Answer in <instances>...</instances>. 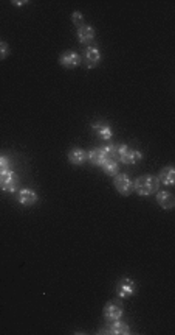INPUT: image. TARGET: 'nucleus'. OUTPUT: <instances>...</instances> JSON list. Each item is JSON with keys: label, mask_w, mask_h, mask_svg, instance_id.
I'll return each mask as SVG.
<instances>
[{"label": "nucleus", "mask_w": 175, "mask_h": 335, "mask_svg": "<svg viewBox=\"0 0 175 335\" xmlns=\"http://www.w3.org/2000/svg\"><path fill=\"white\" fill-rule=\"evenodd\" d=\"M158 187H160V181L154 175H143L133 182V190H136V193L141 196L158 192Z\"/></svg>", "instance_id": "1"}, {"label": "nucleus", "mask_w": 175, "mask_h": 335, "mask_svg": "<svg viewBox=\"0 0 175 335\" xmlns=\"http://www.w3.org/2000/svg\"><path fill=\"white\" fill-rule=\"evenodd\" d=\"M141 159H143V153L139 152V150H132L124 144L118 145V163L133 166L139 163Z\"/></svg>", "instance_id": "2"}, {"label": "nucleus", "mask_w": 175, "mask_h": 335, "mask_svg": "<svg viewBox=\"0 0 175 335\" xmlns=\"http://www.w3.org/2000/svg\"><path fill=\"white\" fill-rule=\"evenodd\" d=\"M19 175L13 170L0 173V189L5 192H16L19 187Z\"/></svg>", "instance_id": "3"}, {"label": "nucleus", "mask_w": 175, "mask_h": 335, "mask_svg": "<svg viewBox=\"0 0 175 335\" xmlns=\"http://www.w3.org/2000/svg\"><path fill=\"white\" fill-rule=\"evenodd\" d=\"M99 334H107V335H127L131 334V328L129 325H126L121 320H112L109 321L106 326H104Z\"/></svg>", "instance_id": "4"}, {"label": "nucleus", "mask_w": 175, "mask_h": 335, "mask_svg": "<svg viewBox=\"0 0 175 335\" xmlns=\"http://www.w3.org/2000/svg\"><path fill=\"white\" fill-rule=\"evenodd\" d=\"M101 58L102 56H101L99 49L95 47V45H88V47L84 49V53H83V56H81V60L84 61L87 69H93L101 63Z\"/></svg>", "instance_id": "5"}, {"label": "nucleus", "mask_w": 175, "mask_h": 335, "mask_svg": "<svg viewBox=\"0 0 175 335\" xmlns=\"http://www.w3.org/2000/svg\"><path fill=\"white\" fill-rule=\"evenodd\" d=\"M115 187L118 190L121 195H131L133 192V181L131 179L129 175H126V173H118V175L115 176Z\"/></svg>", "instance_id": "6"}, {"label": "nucleus", "mask_w": 175, "mask_h": 335, "mask_svg": "<svg viewBox=\"0 0 175 335\" xmlns=\"http://www.w3.org/2000/svg\"><path fill=\"white\" fill-rule=\"evenodd\" d=\"M102 315H104V318H106L107 321L120 320L124 315V309H123L121 301H109L102 309Z\"/></svg>", "instance_id": "7"}, {"label": "nucleus", "mask_w": 175, "mask_h": 335, "mask_svg": "<svg viewBox=\"0 0 175 335\" xmlns=\"http://www.w3.org/2000/svg\"><path fill=\"white\" fill-rule=\"evenodd\" d=\"M83 60H81V55L78 52H73V50H67L64 52L61 56H59V64L65 69H75L78 67Z\"/></svg>", "instance_id": "8"}, {"label": "nucleus", "mask_w": 175, "mask_h": 335, "mask_svg": "<svg viewBox=\"0 0 175 335\" xmlns=\"http://www.w3.org/2000/svg\"><path fill=\"white\" fill-rule=\"evenodd\" d=\"M135 288L136 285L131 278H123L116 285V293L120 298H131L135 293Z\"/></svg>", "instance_id": "9"}, {"label": "nucleus", "mask_w": 175, "mask_h": 335, "mask_svg": "<svg viewBox=\"0 0 175 335\" xmlns=\"http://www.w3.org/2000/svg\"><path fill=\"white\" fill-rule=\"evenodd\" d=\"M87 159H88V153L83 148L75 147L68 152V163L73 166H84L87 163Z\"/></svg>", "instance_id": "10"}, {"label": "nucleus", "mask_w": 175, "mask_h": 335, "mask_svg": "<svg viewBox=\"0 0 175 335\" xmlns=\"http://www.w3.org/2000/svg\"><path fill=\"white\" fill-rule=\"evenodd\" d=\"M17 201L22 206H33L38 203V193L34 192L33 189H22L17 193Z\"/></svg>", "instance_id": "11"}, {"label": "nucleus", "mask_w": 175, "mask_h": 335, "mask_svg": "<svg viewBox=\"0 0 175 335\" xmlns=\"http://www.w3.org/2000/svg\"><path fill=\"white\" fill-rule=\"evenodd\" d=\"M76 33H78V39L81 44H91L93 39H95V34H96L95 28L91 25H86V24L83 27H79Z\"/></svg>", "instance_id": "12"}, {"label": "nucleus", "mask_w": 175, "mask_h": 335, "mask_svg": "<svg viewBox=\"0 0 175 335\" xmlns=\"http://www.w3.org/2000/svg\"><path fill=\"white\" fill-rule=\"evenodd\" d=\"M157 193V201H158V204L163 207L165 211H171V209H174V206H175V200H174V196H172V193L171 192H166V190H161V192H155Z\"/></svg>", "instance_id": "13"}, {"label": "nucleus", "mask_w": 175, "mask_h": 335, "mask_svg": "<svg viewBox=\"0 0 175 335\" xmlns=\"http://www.w3.org/2000/svg\"><path fill=\"white\" fill-rule=\"evenodd\" d=\"M157 178H158L160 182L165 184V186H174L175 184V168L172 166L161 168Z\"/></svg>", "instance_id": "14"}, {"label": "nucleus", "mask_w": 175, "mask_h": 335, "mask_svg": "<svg viewBox=\"0 0 175 335\" xmlns=\"http://www.w3.org/2000/svg\"><path fill=\"white\" fill-rule=\"evenodd\" d=\"M91 128L95 130V133H96V136L99 137V139H102V141H110L112 139L113 131L110 128V125L98 122V123H93Z\"/></svg>", "instance_id": "15"}, {"label": "nucleus", "mask_w": 175, "mask_h": 335, "mask_svg": "<svg viewBox=\"0 0 175 335\" xmlns=\"http://www.w3.org/2000/svg\"><path fill=\"white\" fill-rule=\"evenodd\" d=\"M109 156L106 155V152H104V148H93V150H90V153H88V161L93 166H98V167H101L102 163Z\"/></svg>", "instance_id": "16"}, {"label": "nucleus", "mask_w": 175, "mask_h": 335, "mask_svg": "<svg viewBox=\"0 0 175 335\" xmlns=\"http://www.w3.org/2000/svg\"><path fill=\"white\" fill-rule=\"evenodd\" d=\"M101 167H102L104 173H106V175H109V176H116L120 173V164H118V161L112 159V158H107L106 161H104Z\"/></svg>", "instance_id": "17"}, {"label": "nucleus", "mask_w": 175, "mask_h": 335, "mask_svg": "<svg viewBox=\"0 0 175 335\" xmlns=\"http://www.w3.org/2000/svg\"><path fill=\"white\" fill-rule=\"evenodd\" d=\"M104 152H106V155L112 159H116L118 161V145H113V144H109L106 147H102Z\"/></svg>", "instance_id": "18"}, {"label": "nucleus", "mask_w": 175, "mask_h": 335, "mask_svg": "<svg viewBox=\"0 0 175 335\" xmlns=\"http://www.w3.org/2000/svg\"><path fill=\"white\" fill-rule=\"evenodd\" d=\"M72 22H73V24L78 28L83 27L84 25V16H83V13H79V11H75V13L72 14Z\"/></svg>", "instance_id": "19"}, {"label": "nucleus", "mask_w": 175, "mask_h": 335, "mask_svg": "<svg viewBox=\"0 0 175 335\" xmlns=\"http://www.w3.org/2000/svg\"><path fill=\"white\" fill-rule=\"evenodd\" d=\"M9 55V45L5 41H0V60H6Z\"/></svg>", "instance_id": "20"}, {"label": "nucleus", "mask_w": 175, "mask_h": 335, "mask_svg": "<svg viewBox=\"0 0 175 335\" xmlns=\"http://www.w3.org/2000/svg\"><path fill=\"white\" fill-rule=\"evenodd\" d=\"M9 168H11V163L8 161V158H5V156H0V173L8 171Z\"/></svg>", "instance_id": "21"}]
</instances>
